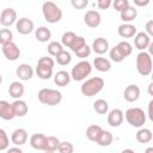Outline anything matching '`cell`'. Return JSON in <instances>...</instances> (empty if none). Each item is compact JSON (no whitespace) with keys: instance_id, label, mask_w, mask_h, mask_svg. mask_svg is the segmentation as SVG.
Instances as JSON below:
<instances>
[{"instance_id":"8d00e7d4","label":"cell","mask_w":153,"mask_h":153,"mask_svg":"<svg viewBox=\"0 0 153 153\" xmlns=\"http://www.w3.org/2000/svg\"><path fill=\"white\" fill-rule=\"evenodd\" d=\"M86 44V41H85V38L82 37V36H76L75 38H74V41H73V43L71 44V50L73 51V53H75V51H78L80 48H82L84 45Z\"/></svg>"},{"instance_id":"ac0fdd59","label":"cell","mask_w":153,"mask_h":153,"mask_svg":"<svg viewBox=\"0 0 153 153\" xmlns=\"http://www.w3.org/2000/svg\"><path fill=\"white\" fill-rule=\"evenodd\" d=\"M16 117L12 104H10L6 100H0V118L5 121H11Z\"/></svg>"},{"instance_id":"7a4b0ae2","label":"cell","mask_w":153,"mask_h":153,"mask_svg":"<svg viewBox=\"0 0 153 153\" xmlns=\"http://www.w3.org/2000/svg\"><path fill=\"white\" fill-rule=\"evenodd\" d=\"M104 87V80L99 76H93L91 79H87L82 82L80 86V92L86 97H93L98 94Z\"/></svg>"},{"instance_id":"5bb4252c","label":"cell","mask_w":153,"mask_h":153,"mask_svg":"<svg viewBox=\"0 0 153 153\" xmlns=\"http://www.w3.org/2000/svg\"><path fill=\"white\" fill-rule=\"evenodd\" d=\"M16 74L20 80L26 81V80H30L33 76V69L27 63H20L16 69Z\"/></svg>"},{"instance_id":"8fae6325","label":"cell","mask_w":153,"mask_h":153,"mask_svg":"<svg viewBox=\"0 0 153 153\" xmlns=\"http://www.w3.org/2000/svg\"><path fill=\"white\" fill-rule=\"evenodd\" d=\"M134 44H135L136 49L145 51L151 44V37L145 31L136 32V35L134 36Z\"/></svg>"},{"instance_id":"cb8c5ba5","label":"cell","mask_w":153,"mask_h":153,"mask_svg":"<svg viewBox=\"0 0 153 153\" xmlns=\"http://www.w3.org/2000/svg\"><path fill=\"white\" fill-rule=\"evenodd\" d=\"M12 108H13V111H14V115L18 116V117H23L27 114L29 111V108H27V104L22 100V99H16L13 103H12Z\"/></svg>"},{"instance_id":"74e56055","label":"cell","mask_w":153,"mask_h":153,"mask_svg":"<svg viewBox=\"0 0 153 153\" xmlns=\"http://www.w3.org/2000/svg\"><path fill=\"white\" fill-rule=\"evenodd\" d=\"M110 59H111L114 62H122L126 57L121 54V51L118 50V48L115 45L114 48L110 49Z\"/></svg>"},{"instance_id":"52a82bcc","label":"cell","mask_w":153,"mask_h":153,"mask_svg":"<svg viewBox=\"0 0 153 153\" xmlns=\"http://www.w3.org/2000/svg\"><path fill=\"white\" fill-rule=\"evenodd\" d=\"M92 72V66L88 61L86 60H81L80 62H78L71 71V79L75 80V81H81L84 79H86V76H88Z\"/></svg>"},{"instance_id":"f5cc1de1","label":"cell","mask_w":153,"mask_h":153,"mask_svg":"<svg viewBox=\"0 0 153 153\" xmlns=\"http://www.w3.org/2000/svg\"><path fill=\"white\" fill-rule=\"evenodd\" d=\"M44 153H55V152H50V151H44Z\"/></svg>"},{"instance_id":"7402d4cb","label":"cell","mask_w":153,"mask_h":153,"mask_svg":"<svg viewBox=\"0 0 153 153\" xmlns=\"http://www.w3.org/2000/svg\"><path fill=\"white\" fill-rule=\"evenodd\" d=\"M120 16H121V19L123 20V23H130L137 17V10L129 5L123 11L120 12Z\"/></svg>"},{"instance_id":"d4e9b609","label":"cell","mask_w":153,"mask_h":153,"mask_svg":"<svg viewBox=\"0 0 153 153\" xmlns=\"http://www.w3.org/2000/svg\"><path fill=\"white\" fill-rule=\"evenodd\" d=\"M35 37L38 42L44 43V42H48L51 38V32L47 26H39L35 31Z\"/></svg>"},{"instance_id":"e575fe53","label":"cell","mask_w":153,"mask_h":153,"mask_svg":"<svg viewBox=\"0 0 153 153\" xmlns=\"http://www.w3.org/2000/svg\"><path fill=\"white\" fill-rule=\"evenodd\" d=\"M13 33L10 29H1L0 30V44H7L10 42H13Z\"/></svg>"},{"instance_id":"f546056e","label":"cell","mask_w":153,"mask_h":153,"mask_svg":"<svg viewBox=\"0 0 153 153\" xmlns=\"http://www.w3.org/2000/svg\"><path fill=\"white\" fill-rule=\"evenodd\" d=\"M93 110L99 115H105L109 111V104L105 99H97L93 103Z\"/></svg>"},{"instance_id":"7c38bea8","label":"cell","mask_w":153,"mask_h":153,"mask_svg":"<svg viewBox=\"0 0 153 153\" xmlns=\"http://www.w3.org/2000/svg\"><path fill=\"white\" fill-rule=\"evenodd\" d=\"M84 22L85 24L88 26V27H97L100 25V22H102V17L99 14L98 11H94V10H90L85 13L84 16Z\"/></svg>"},{"instance_id":"4dcf8cb0","label":"cell","mask_w":153,"mask_h":153,"mask_svg":"<svg viewBox=\"0 0 153 153\" xmlns=\"http://www.w3.org/2000/svg\"><path fill=\"white\" fill-rule=\"evenodd\" d=\"M55 59H56V62H57L60 66H67V65H69L71 61H72V55H71V53H68L67 50L63 49L60 54H57V55L55 56Z\"/></svg>"},{"instance_id":"f35d334b","label":"cell","mask_w":153,"mask_h":153,"mask_svg":"<svg viewBox=\"0 0 153 153\" xmlns=\"http://www.w3.org/2000/svg\"><path fill=\"white\" fill-rule=\"evenodd\" d=\"M57 151H59V153H73L74 146L69 141H63V142H60Z\"/></svg>"},{"instance_id":"277c9868","label":"cell","mask_w":153,"mask_h":153,"mask_svg":"<svg viewBox=\"0 0 153 153\" xmlns=\"http://www.w3.org/2000/svg\"><path fill=\"white\" fill-rule=\"evenodd\" d=\"M38 100L42 104L54 106L61 103L62 94L60 91L54 90V88H42L38 92Z\"/></svg>"},{"instance_id":"816d5d0a","label":"cell","mask_w":153,"mask_h":153,"mask_svg":"<svg viewBox=\"0 0 153 153\" xmlns=\"http://www.w3.org/2000/svg\"><path fill=\"white\" fill-rule=\"evenodd\" d=\"M145 153H153V147H148V148H146Z\"/></svg>"},{"instance_id":"bcb514c9","label":"cell","mask_w":153,"mask_h":153,"mask_svg":"<svg viewBox=\"0 0 153 153\" xmlns=\"http://www.w3.org/2000/svg\"><path fill=\"white\" fill-rule=\"evenodd\" d=\"M134 4L137 5V6H147L149 4V0H145V1H140V0H134Z\"/></svg>"},{"instance_id":"7dc6e473","label":"cell","mask_w":153,"mask_h":153,"mask_svg":"<svg viewBox=\"0 0 153 153\" xmlns=\"http://www.w3.org/2000/svg\"><path fill=\"white\" fill-rule=\"evenodd\" d=\"M6 153H23V151H22L19 147H12V148L7 149Z\"/></svg>"},{"instance_id":"f6af8a7d","label":"cell","mask_w":153,"mask_h":153,"mask_svg":"<svg viewBox=\"0 0 153 153\" xmlns=\"http://www.w3.org/2000/svg\"><path fill=\"white\" fill-rule=\"evenodd\" d=\"M146 33H147L149 37L153 36V20H152V19L146 23Z\"/></svg>"},{"instance_id":"7bdbcfd3","label":"cell","mask_w":153,"mask_h":153,"mask_svg":"<svg viewBox=\"0 0 153 153\" xmlns=\"http://www.w3.org/2000/svg\"><path fill=\"white\" fill-rule=\"evenodd\" d=\"M71 4L76 10H82V8H85L88 5V1L87 0H72Z\"/></svg>"},{"instance_id":"3957f363","label":"cell","mask_w":153,"mask_h":153,"mask_svg":"<svg viewBox=\"0 0 153 153\" xmlns=\"http://www.w3.org/2000/svg\"><path fill=\"white\" fill-rule=\"evenodd\" d=\"M54 60L51 57L48 56H42L36 66V73L38 75V78L43 79V80H48L53 76V69H54Z\"/></svg>"},{"instance_id":"ffe728a7","label":"cell","mask_w":153,"mask_h":153,"mask_svg":"<svg viewBox=\"0 0 153 153\" xmlns=\"http://www.w3.org/2000/svg\"><path fill=\"white\" fill-rule=\"evenodd\" d=\"M11 141L16 146H23L27 141V131L24 128H17L11 135Z\"/></svg>"},{"instance_id":"603a6c76","label":"cell","mask_w":153,"mask_h":153,"mask_svg":"<svg viewBox=\"0 0 153 153\" xmlns=\"http://www.w3.org/2000/svg\"><path fill=\"white\" fill-rule=\"evenodd\" d=\"M54 82L57 86L65 87L71 82V74L68 72H66V71H59L54 75Z\"/></svg>"},{"instance_id":"83f0119b","label":"cell","mask_w":153,"mask_h":153,"mask_svg":"<svg viewBox=\"0 0 153 153\" xmlns=\"http://www.w3.org/2000/svg\"><path fill=\"white\" fill-rule=\"evenodd\" d=\"M152 137H153L152 131L148 128H141L136 133V140L140 143H148L152 141Z\"/></svg>"},{"instance_id":"681fc988","label":"cell","mask_w":153,"mask_h":153,"mask_svg":"<svg viewBox=\"0 0 153 153\" xmlns=\"http://www.w3.org/2000/svg\"><path fill=\"white\" fill-rule=\"evenodd\" d=\"M152 87H153V82H151V84L148 85V93H149L151 96H153V92H152Z\"/></svg>"},{"instance_id":"db71d44e","label":"cell","mask_w":153,"mask_h":153,"mask_svg":"<svg viewBox=\"0 0 153 153\" xmlns=\"http://www.w3.org/2000/svg\"><path fill=\"white\" fill-rule=\"evenodd\" d=\"M2 82V78H1V74H0V84Z\"/></svg>"},{"instance_id":"d6a6232c","label":"cell","mask_w":153,"mask_h":153,"mask_svg":"<svg viewBox=\"0 0 153 153\" xmlns=\"http://www.w3.org/2000/svg\"><path fill=\"white\" fill-rule=\"evenodd\" d=\"M48 53H49V55H51V56H56L57 54H60L62 50H63V47H62V44L60 43V42H56V41H53V42H50L49 44H48Z\"/></svg>"},{"instance_id":"4fadbf2b","label":"cell","mask_w":153,"mask_h":153,"mask_svg":"<svg viewBox=\"0 0 153 153\" xmlns=\"http://www.w3.org/2000/svg\"><path fill=\"white\" fill-rule=\"evenodd\" d=\"M124 120V114L121 109H112L108 115V124L111 127H120Z\"/></svg>"},{"instance_id":"5b68a950","label":"cell","mask_w":153,"mask_h":153,"mask_svg":"<svg viewBox=\"0 0 153 153\" xmlns=\"http://www.w3.org/2000/svg\"><path fill=\"white\" fill-rule=\"evenodd\" d=\"M124 117L127 122L135 128H141L146 122V114L141 108H129L126 111Z\"/></svg>"},{"instance_id":"d590c367","label":"cell","mask_w":153,"mask_h":153,"mask_svg":"<svg viewBox=\"0 0 153 153\" xmlns=\"http://www.w3.org/2000/svg\"><path fill=\"white\" fill-rule=\"evenodd\" d=\"M75 37H76V35H75L73 31H67V32H65V33L62 35V37H61V44L65 45V47H67V48H69Z\"/></svg>"},{"instance_id":"ba28073f","label":"cell","mask_w":153,"mask_h":153,"mask_svg":"<svg viewBox=\"0 0 153 153\" xmlns=\"http://www.w3.org/2000/svg\"><path fill=\"white\" fill-rule=\"evenodd\" d=\"M2 54L8 61H16L20 56V49L14 42H10L2 45Z\"/></svg>"},{"instance_id":"30bf717a","label":"cell","mask_w":153,"mask_h":153,"mask_svg":"<svg viewBox=\"0 0 153 153\" xmlns=\"http://www.w3.org/2000/svg\"><path fill=\"white\" fill-rule=\"evenodd\" d=\"M16 29H17V31L20 35H29L30 32L33 31L35 25H33V22L31 19H29L26 17H23V18L17 19V22H16Z\"/></svg>"},{"instance_id":"1f68e13d","label":"cell","mask_w":153,"mask_h":153,"mask_svg":"<svg viewBox=\"0 0 153 153\" xmlns=\"http://www.w3.org/2000/svg\"><path fill=\"white\" fill-rule=\"evenodd\" d=\"M60 140L56 136H47V142H45V151L55 152L57 151V147L60 145Z\"/></svg>"},{"instance_id":"ee69618b","label":"cell","mask_w":153,"mask_h":153,"mask_svg":"<svg viewBox=\"0 0 153 153\" xmlns=\"http://www.w3.org/2000/svg\"><path fill=\"white\" fill-rule=\"evenodd\" d=\"M111 5H112L111 0H98L97 1V6L99 10H108Z\"/></svg>"},{"instance_id":"e0dca14e","label":"cell","mask_w":153,"mask_h":153,"mask_svg":"<svg viewBox=\"0 0 153 153\" xmlns=\"http://www.w3.org/2000/svg\"><path fill=\"white\" fill-rule=\"evenodd\" d=\"M91 49H92L96 54L103 55V54H105V53L109 50V42H108V39L104 38V37H98V38H96V39L92 42Z\"/></svg>"},{"instance_id":"b9f144b4","label":"cell","mask_w":153,"mask_h":153,"mask_svg":"<svg viewBox=\"0 0 153 153\" xmlns=\"http://www.w3.org/2000/svg\"><path fill=\"white\" fill-rule=\"evenodd\" d=\"M112 6H114V8H115L116 11L121 12V11H123L126 7L129 6V1H128V0H115V1L112 2Z\"/></svg>"},{"instance_id":"2e32d148","label":"cell","mask_w":153,"mask_h":153,"mask_svg":"<svg viewBox=\"0 0 153 153\" xmlns=\"http://www.w3.org/2000/svg\"><path fill=\"white\" fill-rule=\"evenodd\" d=\"M47 136L42 133H36L30 137V146L37 151H45Z\"/></svg>"},{"instance_id":"c3c4849f","label":"cell","mask_w":153,"mask_h":153,"mask_svg":"<svg viewBox=\"0 0 153 153\" xmlns=\"http://www.w3.org/2000/svg\"><path fill=\"white\" fill-rule=\"evenodd\" d=\"M152 106H153V100H151V102L148 103V117H149V120H152V121H153V115H152Z\"/></svg>"},{"instance_id":"9a60e30c","label":"cell","mask_w":153,"mask_h":153,"mask_svg":"<svg viewBox=\"0 0 153 153\" xmlns=\"http://www.w3.org/2000/svg\"><path fill=\"white\" fill-rule=\"evenodd\" d=\"M123 97L127 102L129 103H133V102H136L140 97V87L137 85H128L126 88H124V92H123Z\"/></svg>"},{"instance_id":"60d3db41","label":"cell","mask_w":153,"mask_h":153,"mask_svg":"<svg viewBox=\"0 0 153 153\" xmlns=\"http://www.w3.org/2000/svg\"><path fill=\"white\" fill-rule=\"evenodd\" d=\"M78 57H80V59H86L87 56H90V54H91V47L90 45H87V44H85L82 48H80L78 51H75L74 53Z\"/></svg>"},{"instance_id":"8992f818","label":"cell","mask_w":153,"mask_h":153,"mask_svg":"<svg viewBox=\"0 0 153 153\" xmlns=\"http://www.w3.org/2000/svg\"><path fill=\"white\" fill-rule=\"evenodd\" d=\"M136 69L140 75L147 76L152 73V57L147 51H140L136 56Z\"/></svg>"},{"instance_id":"484cf974","label":"cell","mask_w":153,"mask_h":153,"mask_svg":"<svg viewBox=\"0 0 153 153\" xmlns=\"http://www.w3.org/2000/svg\"><path fill=\"white\" fill-rule=\"evenodd\" d=\"M93 66L99 72H109L111 69V62L105 57H96L93 60Z\"/></svg>"},{"instance_id":"9c48e42d","label":"cell","mask_w":153,"mask_h":153,"mask_svg":"<svg viewBox=\"0 0 153 153\" xmlns=\"http://www.w3.org/2000/svg\"><path fill=\"white\" fill-rule=\"evenodd\" d=\"M17 22V12L14 8H5L0 14V24L2 26H11Z\"/></svg>"},{"instance_id":"f1b7e54d","label":"cell","mask_w":153,"mask_h":153,"mask_svg":"<svg viewBox=\"0 0 153 153\" xmlns=\"http://www.w3.org/2000/svg\"><path fill=\"white\" fill-rule=\"evenodd\" d=\"M112 140H114V136L110 131L108 130H102V133L99 134L98 139H97V143L102 147H106V146H110L112 143Z\"/></svg>"},{"instance_id":"6da1fadb","label":"cell","mask_w":153,"mask_h":153,"mask_svg":"<svg viewBox=\"0 0 153 153\" xmlns=\"http://www.w3.org/2000/svg\"><path fill=\"white\" fill-rule=\"evenodd\" d=\"M42 13L45 22L50 24L59 23L62 19V10L53 1H45L42 5Z\"/></svg>"},{"instance_id":"44dd1931","label":"cell","mask_w":153,"mask_h":153,"mask_svg":"<svg viewBox=\"0 0 153 153\" xmlns=\"http://www.w3.org/2000/svg\"><path fill=\"white\" fill-rule=\"evenodd\" d=\"M24 92H25V87L19 81H13L8 86V94L14 99H19L24 94Z\"/></svg>"},{"instance_id":"ab89813d","label":"cell","mask_w":153,"mask_h":153,"mask_svg":"<svg viewBox=\"0 0 153 153\" xmlns=\"http://www.w3.org/2000/svg\"><path fill=\"white\" fill-rule=\"evenodd\" d=\"M8 145H10V140H8V136L6 134V131L0 128V151H5L8 148Z\"/></svg>"},{"instance_id":"836d02e7","label":"cell","mask_w":153,"mask_h":153,"mask_svg":"<svg viewBox=\"0 0 153 153\" xmlns=\"http://www.w3.org/2000/svg\"><path fill=\"white\" fill-rule=\"evenodd\" d=\"M116 47L118 48V50L121 51V54H122L124 57L129 56V55L131 54V51H133V47H131V44H130L129 42H127V41H121Z\"/></svg>"},{"instance_id":"4316f807","label":"cell","mask_w":153,"mask_h":153,"mask_svg":"<svg viewBox=\"0 0 153 153\" xmlns=\"http://www.w3.org/2000/svg\"><path fill=\"white\" fill-rule=\"evenodd\" d=\"M102 130H103V129H102L100 126H98V124H91V126H88L87 129H86V137H87L90 141L96 142L97 139H98V136H99V134L102 133Z\"/></svg>"},{"instance_id":"d6986e66","label":"cell","mask_w":153,"mask_h":153,"mask_svg":"<svg viewBox=\"0 0 153 153\" xmlns=\"http://www.w3.org/2000/svg\"><path fill=\"white\" fill-rule=\"evenodd\" d=\"M117 32L122 38H130V37H134L136 35L137 30H136L135 25H133L130 23H123L118 26Z\"/></svg>"},{"instance_id":"f907efd6","label":"cell","mask_w":153,"mask_h":153,"mask_svg":"<svg viewBox=\"0 0 153 153\" xmlns=\"http://www.w3.org/2000/svg\"><path fill=\"white\" fill-rule=\"evenodd\" d=\"M121 153H135L133 149H130V148H127V149H123Z\"/></svg>"}]
</instances>
